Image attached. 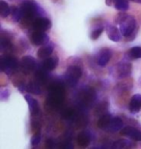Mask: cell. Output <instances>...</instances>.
I'll return each mask as SVG.
<instances>
[{"label":"cell","mask_w":141,"mask_h":149,"mask_svg":"<svg viewBox=\"0 0 141 149\" xmlns=\"http://www.w3.org/2000/svg\"><path fill=\"white\" fill-rule=\"evenodd\" d=\"M111 58V52L109 49H103L97 54V64L101 67H106Z\"/></svg>","instance_id":"obj_9"},{"label":"cell","mask_w":141,"mask_h":149,"mask_svg":"<svg viewBox=\"0 0 141 149\" xmlns=\"http://www.w3.org/2000/svg\"><path fill=\"white\" fill-rule=\"evenodd\" d=\"M91 141V136L88 132H81L77 136V143L81 147H87Z\"/></svg>","instance_id":"obj_18"},{"label":"cell","mask_w":141,"mask_h":149,"mask_svg":"<svg viewBox=\"0 0 141 149\" xmlns=\"http://www.w3.org/2000/svg\"><path fill=\"white\" fill-rule=\"evenodd\" d=\"M52 52H53L52 46H50V45H44L41 49H39V50L37 52V56L39 58L46 59L49 57V56L51 55Z\"/></svg>","instance_id":"obj_17"},{"label":"cell","mask_w":141,"mask_h":149,"mask_svg":"<svg viewBox=\"0 0 141 149\" xmlns=\"http://www.w3.org/2000/svg\"><path fill=\"white\" fill-rule=\"evenodd\" d=\"M121 134L133 141H141V132L133 127H124L121 130Z\"/></svg>","instance_id":"obj_10"},{"label":"cell","mask_w":141,"mask_h":149,"mask_svg":"<svg viewBox=\"0 0 141 149\" xmlns=\"http://www.w3.org/2000/svg\"><path fill=\"white\" fill-rule=\"evenodd\" d=\"M113 4L117 10L121 12H126L130 8V4H128V0H113Z\"/></svg>","instance_id":"obj_21"},{"label":"cell","mask_w":141,"mask_h":149,"mask_svg":"<svg viewBox=\"0 0 141 149\" xmlns=\"http://www.w3.org/2000/svg\"><path fill=\"white\" fill-rule=\"evenodd\" d=\"M20 9L22 12V19H24L26 23L31 22H33L37 17H40L41 16L44 15L43 9L34 0H24L20 5Z\"/></svg>","instance_id":"obj_1"},{"label":"cell","mask_w":141,"mask_h":149,"mask_svg":"<svg viewBox=\"0 0 141 149\" xmlns=\"http://www.w3.org/2000/svg\"><path fill=\"white\" fill-rule=\"evenodd\" d=\"M111 120H112V116L108 114V113H106V114L100 116V118H99V120L97 122V126L100 129H107Z\"/></svg>","instance_id":"obj_16"},{"label":"cell","mask_w":141,"mask_h":149,"mask_svg":"<svg viewBox=\"0 0 141 149\" xmlns=\"http://www.w3.org/2000/svg\"><path fill=\"white\" fill-rule=\"evenodd\" d=\"M11 14V7L4 0H0V15L2 17H7Z\"/></svg>","instance_id":"obj_24"},{"label":"cell","mask_w":141,"mask_h":149,"mask_svg":"<svg viewBox=\"0 0 141 149\" xmlns=\"http://www.w3.org/2000/svg\"><path fill=\"white\" fill-rule=\"evenodd\" d=\"M115 69V76L118 79H125L130 77L131 74V64L127 60H122L116 64L114 67Z\"/></svg>","instance_id":"obj_6"},{"label":"cell","mask_w":141,"mask_h":149,"mask_svg":"<svg viewBox=\"0 0 141 149\" xmlns=\"http://www.w3.org/2000/svg\"><path fill=\"white\" fill-rule=\"evenodd\" d=\"M46 146L47 148H49V149H51L54 147V141H53L52 139H49L47 141H46Z\"/></svg>","instance_id":"obj_31"},{"label":"cell","mask_w":141,"mask_h":149,"mask_svg":"<svg viewBox=\"0 0 141 149\" xmlns=\"http://www.w3.org/2000/svg\"><path fill=\"white\" fill-rule=\"evenodd\" d=\"M131 1L135 2V3H141V0H131Z\"/></svg>","instance_id":"obj_33"},{"label":"cell","mask_w":141,"mask_h":149,"mask_svg":"<svg viewBox=\"0 0 141 149\" xmlns=\"http://www.w3.org/2000/svg\"><path fill=\"white\" fill-rule=\"evenodd\" d=\"M0 68L6 74L10 76L19 68V63L17 59L11 55H3L0 59Z\"/></svg>","instance_id":"obj_3"},{"label":"cell","mask_w":141,"mask_h":149,"mask_svg":"<svg viewBox=\"0 0 141 149\" xmlns=\"http://www.w3.org/2000/svg\"><path fill=\"white\" fill-rule=\"evenodd\" d=\"M127 56L130 59H139L141 58V47H133L128 49L127 52Z\"/></svg>","instance_id":"obj_23"},{"label":"cell","mask_w":141,"mask_h":149,"mask_svg":"<svg viewBox=\"0 0 141 149\" xmlns=\"http://www.w3.org/2000/svg\"><path fill=\"white\" fill-rule=\"evenodd\" d=\"M123 121L120 117H112V120L110 122L107 130L110 132H118L123 129Z\"/></svg>","instance_id":"obj_19"},{"label":"cell","mask_w":141,"mask_h":149,"mask_svg":"<svg viewBox=\"0 0 141 149\" xmlns=\"http://www.w3.org/2000/svg\"><path fill=\"white\" fill-rule=\"evenodd\" d=\"M9 95H10V91L8 89H2L1 92H0V100L1 101H5L9 98Z\"/></svg>","instance_id":"obj_30"},{"label":"cell","mask_w":141,"mask_h":149,"mask_svg":"<svg viewBox=\"0 0 141 149\" xmlns=\"http://www.w3.org/2000/svg\"><path fill=\"white\" fill-rule=\"evenodd\" d=\"M47 72L49 71L44 70L43 67L40 70H37V73H36V79L39 83H44L47 79Z\"/></svg>","instance_id":"obj_25"},{"label":"cell","mask_w":141,"mask_h":149,"mask_svg":"<svg viewBox=\"0 0 141 149\" xmlns=\"http://www.w3.org/2000/svg\"><path fill=\"white\" fill-rule=\"evenodd\" d=\"M32 27L34 30L38 31H46L51 27V22L47 17H37L34 22H32Z\"/></svg>","instance_id":"obj_8"},{"label":"cell","mask_w":141,"mask_h":149,"mask_svg":"<svg viewBox=\"0 0 141 149\" xmlns=\"http://www.w3.org/2000/svg\"><path fill=\"white\" fill-rule=\"evenodd\" d=\"M116 22L119 23L120 31L124 37H128L133 33L136 27V22L133 17L127 14H119L117 15Z\"/></svg>","instance_id":"obj_2"},{"label":"cell","mask_w":141,"mask_h":149,"mask_svg":"<svg viewBox=\"0 0 141 149\" xmlns=\"http://www.w3.org/2000/svg\"><path fill=\"white\" fill-rule=\"evenodd\" d=\"M12 43L11 39L8 37H5L4 34L1 33V38H0V49L2 53H8L12 49Z\"/></svg>","instance_id":"obj_15"},{"label":"cell","mask_w":141,"mask_h":149,"mask_svg":"<svg viewBox=\"0 0 141 149\" xmlns=\"http://www.w3.org/2000/svg\"><path fill=\"white\" fill-rule=\"evenodd\" d=\"M25 100L28 104L29 109H30V113H31V116L33 118L37 117V116L40 114V107H39V103L38 101L34 99L33 97L29 96V95H26L25 96Z\"/></svg>","instance_id":"obj_11"},{"label":"cell","mask_w":141,"mask_h":149,"mask_svg":"<svg viewBox=\"0 0 141 149\" xmlns=\"http://www.w3.org/2000/svg\"><path fill=\"white\" fill-rule=\"evenodd\" d=\"M81 74H82V71L80 69V67L76 66V65H71V66L68 67L67 71H66L64 79L69 86L74 87L78 82V79H80Z\"/></svg>","instance_id":"obj_4"},{"label":"cell","mask_w":141,"mask_h":149,"mask_svg":"<svg viewBox=\"0 0 141 149\" xmlns=\"http://www.w3.org/2000/svg\"><path fill=\"white\" fill-rule=\"evenodd\" d=\"M57 64H58V57L57 56H52V57H47L43 61V64H42V67L44 68V70L50 71L54 70Z\"/></svg>","instance_id":"obj_14"},{"label":"cell","mask_w":141,"mask_h":149,"mask_svg":"<svg viewBox=\"0 0 141 149\" xmlns=\"http://www.w3.org/2000/svg\"><path fill=\"white\" fill-rule=\"evenodd\" d=\"M106 33L108 38L113 42H119L121 40V31L114 25H107Z\"/></svg>","instance_id":"obj_13"},{"label":"cell","mask_w":141,"mask_h":149,"mask_svg":"<svg viewBox=\"0 0 141 149\" xmlns=\"http://www.w3.org/2000/svg\"><path fill=\"white\" fill-rule=\"evenodd\" d=\"M106 3L107 6H111L113 4V0H106Z\"/></svg>","instance_id":"obj_32"},{"label":"cell","mask_w":141,"mask_h":149,"mask_svg":"<svg viewBox=\"0 0 141 149\" xmlns=\"http://www.w3.org/2000/svg\"><path fill=\"white\" fill-rule=\"evenodd\" d=\"M41 141V132L34 133L32 139H31V145L32 146H37Z\"/></svg>","instance_id":"obj_28"},{"label":"cell","mask_w":141,"mask_h":149,"mask_svg":"<svg viewBox=\"0 0 141 149\" xmlns=\"http://www.w3.org/2000/svg\"><path fill=\"white\" fill-rule=\"evenodd\" d=\"M31 129L33 131V133H39L41 131V124L39 121L34 120L31 124Z\"/></svg>","instance_id":"obj_29"},{"label":"cell","mask_w":141,"mask_h":149,"mask_svg":"<svg viewBox=\"0 0 141 149\" xmlns=\"http://www.w3.org/2000/svg\"><path fill=\"white\" fill-rule=\"evenodd\" d=\"M103 31V26H100V27L94 29V30L91 32V35H90V37H91L92 40H97V39L101 35Z\"/></svg>","instance_id":"obj_27"},{"label":"cell","mask_w":141,"mask_h":149,"mask_svg":"<svg viewBox=\"0 0 141 149\" xmlns=\"http://www.w3.org/2000/svg\"><path fill=\"white\" fill-rule=\"evenodd\" d=\"M30 41L34 46H44L49 43V37L44 33V31L34 30L30 36Z\"/></svg>","instance_id":"obj_7"},{"label":"cell","mask_w":141,"mask_h":149,"mask_svg":"<svg viewBox=\"0 0 141 149\" xmlns=\"http://www.w3.org/2000/svg\"><path fill=\"white\" fill-rule=\"evenodd\" d=\"M11 16L15 22H19L22 19V9L17 7V6H12L11 7Z\"/></svg>","instance_id":"obj_20"},{"label":"cell","mask_w":141,"mask_h":149,"mask_svg":"<svg viewBox=\"0 0 141 149\" xmlns=\"http://www.w3.org/2000/svg\"><path fill=\"white\" fill-rule=\"evenodd\" d=\"M133 144H131V141H127V139H119V141H115L112 145L113 148L116 149H122V148H128V147H131Z\"/></svg>","instance_id":"obj_26"},{"label":"cell","mask_w":141,"mask_h":149,"mask_svg":"<svg viewBox=\"0 0 141 149\" xmlns=\"http://www.w3.org/2000/svg\"><path fill=\"white\" fill-rule=\"evenodd\" d=\"M37 67V62L34 57L30 55L23 56L22 59L20 60L19 63V69L22 71V74H29L32 72H34Z\"/></svg>","instance_id":"obj_5"},{"label":"cell","mask_w":141,"mask_h":149,"mask_svg":"<svg viewBox=\"0 0 141 149\" xmlns=\"http://www.w3.org/2000/svg\"><path fill=\"white\" fill-rule=\"evenodd\" d=\"M26 91L28 93L31 94H35V95H40L41 94V87L39 85L38 82H29L28 84H26Z\"/></svg>","instance_id":"obj_22"},{"label":"cell","mask_w":141,"mask_h":149,"mask_svg":"<svg viewBox=\"0 0 141 149\" xmlns=\"http://www.w3.org/2000/svg\"><path fill=\"white\" fill-rule=\"evenodd\" d=\"M128 109L131 113H137L141 109V95L135 94L131 97Z\"/></svg>","instance_id":"obj_12"}]
</instances>
